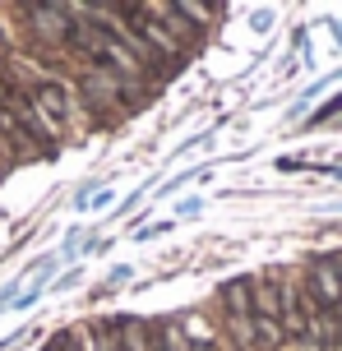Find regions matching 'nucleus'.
Here are the masks:
<instances>
[{"mask_svg":"<svg viewBox=\"0 0 342 351\" xmlns=\"http://www.w3.org/2000/svg\"><path fill=\"white\" fill-rule=\"evenodd\" d=\"M79 60H88L93 70H111V74H121V79H139V56L130 51L121 37L111 33V28H102V23H74V33L70 42H65Z\"/></svg>","mask_w":342,"mask_h":351,"instance_id":"1","label":"nucleus"},{"mask_svg":"<svg viewBox=\"0 0 342 351\" xmlns=\"http://www.w3.org/2000/svg\"><path fill=\"white\" fill-rule=\"evenodd\" d=\"M28 97H33L37 116L51 125V134L70 130V121H74V88L65 84V79H56V74H37L33 88H28Z\"/></svg>","mask_w":342,"mask_h":351,"instance_id":"2","label":"nucleus"},{"mask_svg":"<svg viewBox=\"0 0 342 351\" xmlns=\"http://www.w3.org/2000/svg\"><path fill=\"white\" fill-rule=\"evenodd\" d=\"M79 93H84L93 106H111V102H121V97H134V93H139V79H121V74H111V70L84 65V70H79Z\"/></svg>","mask_w":342,"mask_h":351,"instance_id":"3","label":"nucleus"},{"mask_svg":"<svg viewBox=\"0 0 342 351\" xmlns=\"http://www.w3.org/2000/svg\"><path fill=\"white\" fill-rule=\"evenodd\" d=\"M23 14L33 19L28 28H33V37L42 47H65V42H70V33H74L70 5H28Z\"/></svg>","mask_w":342,"mask_h":351,"instance_id":"4","label":"nucleus"},{"mask_svg":"<svg viewBox=\"0 0 342 351\" xmlns=\"http://www.w3.org/2000/svg\"><path fill=\"white\" fill-rule=\"evenodd\" d=\"M301 287H306V296L315 300L319 310H342V273H338V263H333V254L310 263V273H306Z\"/></svg>","mask_w":342,"mask_h":351,"instance_id":"5","label":"nucleus"},{"mask_svg":"<svg viewBox=\"0 0 342 351\" xmlns=\"http://www.w3.org/2000/svg\"><path fill=\"white\" fill-rule=\"evenodd\" d=\"M116 351H158V333L144 319H125L116 324Z\"/></svg>","mask_w":342,"mask_h":351,"instance_id":"6","label":"nucleus"},{"mask_svg":"<svg viewBox=\"0 0 342 351\" xmlns=\"http://www.w3.org/2000/svg\"><path fill=\"white\" fill-rule=\"evenodd\" d=\"M227 333L236 337L241 351H259V333H254V319L250 315H227Z\"/></svg>","mask_w":342,"mask_h":351,"instance_id":"7","label":"nucleus"},{"mask_svg":"<svg viewBox=\"0 0 342 351\" xmlns=\"http://www.w3.org/2000/svg\"><path fill=\"white\" fill-rule=\"evenodd\" d=\"M222 305H227V315H250V278L227 282L222 287Z\"/></svg>","mask_w":342,"mask_h":351,"instance_id":"8","label":"nucleus"}]
</instances>
